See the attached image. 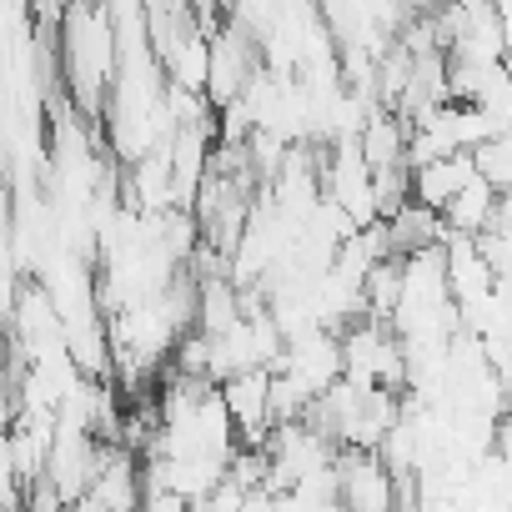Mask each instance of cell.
<instances>
[{"mask_svg": "<svg viewBox=\"0 0 512 512\" xmlns=\"http://www.w3.org/2000/svg\"><path fill=\"white\" fill-rule=\"evenodd\" d=\"M347 246H352V251H362V236H352ZM377 262H382V256H362V267H377ZM337 272H342L352 287H362V282H367V272H352V267H337Z\"/></svg>", "mask_w": 512, "mask_h": 512, "instance_id": "obj_1", "label": "cell"}]
</instances>
